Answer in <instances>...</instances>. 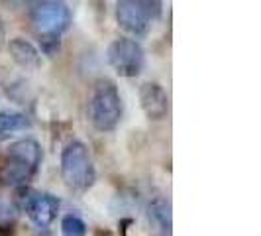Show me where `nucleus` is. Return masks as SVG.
I'll return each instance as SVG.
<instances>
[{"instance_id":"f257e3e1","label":"nucleus","mask_w":261,"mask_h":236,"mask_svg":"<svg viewBox=\"0 0 261 236\" xmlns=\"http://www.w3.org/2000/svg\"><path fill=\"white\" fill-rule=\"evenodd\" d=\"M41 146L34 138H24L10 144L0 166V183L8 187L26 185L39 170Z\"/></svg>"},{"instance_id":"f03ea898","label":"nucleus","mask_w":261,"mask_h":236,"mask_svg":"<svg viewBox=\"0 0 261 236\" xmlns=\"http://www.w3.org/2000/svg\"><path fill=\"white\" fill-rule=\"evenodd\" d=\"M122 99L114 81L98 79L89 99V120L98 132H112L122 120Z\"/></svg>"},{"instance_id":"7ed1b4c3","label":"nucleus","mask_w":261,"mask_h":236,"mask_svg":"<svg viewBox=\"0 0 261 236\" xmlns=\"http://www.w3.org/2000/svg\"><path fill=\"white\" fill-rule=\"evenodd\" d=\"M61 179L75 191H87L96 181V168L91 152L81 140L69 142L61 152Z\"/></svg>"},{"instance_id":"20e7f679","label":"nucleus","mask_w":261,"mask_h":236,"mask_svg":"<svg viewBox=\"0 0 261 236\" xmlns=\"http://www.w3.org/2000/svg\"><path fill=\"white\" fill-rule=\"evenodd\" d=\"M159 16L161 2L155 0H122L116 4L118 26L132 36H145Z\"/></svg>"},{"instance_id":"39448f33","label":"nucleus","mask_w":261,"mask_h":236,"mask_svg":"<svg viewBox=\"0 0 261 236\" xmlns=\"http://www.w3.org/2000/svg\"><path fill=\"white\" fill-rule=\"evenodd\" d=\"M30 20L32 26L38 32V36H57L61 38V34L69 30L73 22V14L71 8L65 2H55V0H43L32 4L30 10Z\"/></svg>"},{"instance_id":"423d86ee","label":"nucleus","mask_w":261,"mask_h":236,"mask_svg":"<svg viewBox=\"0 0 261 236\" xmlns=\"http://www.w3.org/2000/svg\"><path fill=\"white\" fill-rule=\"evenodd\" d=\"M16 205L18 209L26 210L30 221L39 226V228H47L49 224L57 219V213H59V199L51 193H39L36 189L22 185L16 189Z\"/></svg>"},{"instance_id":"0eeeda50","label":"nucleus","mask_w":261,"mask_h":236,"mask_svg":"<svg viewBox=\"0 0 261 236\" xmlns=\"http://www.w3.org/2000/svg\"><path fill=\"white\" fill-rule=\"evenodd\" d=\"M106 59L120 77H138L145 65L144 48L132 38L114 39L106 50Z\"/></svg>"},{"instance_id":"6e6552de","label":"nucleus","mask_w":261,"mask_h":236,"mask_svg":"<svg viewBox=\"0 0 261 236\" xmlns=\"http://www.w3.org/2000/svg\"><path fill=\"white\" fill-rule=\"evenodd\" d=\"M140 105L149 120H163L169 112V97L159 83L147 81L140 87Z\"/></svg>"},{"instance_id":"1a4fd4ad","label":"nucleus","mask_w":261,"mask_h":236,"mask_svg":"<svg viewBox=\"0 0 261 236\" xmlns=\"http://www.w3.org/2000/svg\"><path fill=\"white\" fill-rule=\"evenodd\" d=\"M8 50H10V55L12 59L22 67V69H28V71H34L41 67V55L39 52L26 39L22 38H14L8 41Z\"/></svg>"},{"instance_id":"9d476101","label":"nucleus","mask_w":261,"mask_h":236,"mask_svg":"<svg viewBox=\"0 0 261 236\" xmlns=\"http://www.w3.org/2000/svg\"><path fill=\"white\" fill-rule=\"evenodd\" d=\"M32 122L26 114L14 110H0V140H6L14 132L28 130Z\"/></svg>"},{"instance_id":"9b49d317","label":"nucleus","mask_w":261,"mask_h":236,"mask_svg":"<svg viewBox=\"0 0 261 236\" xmlns=\"http://www.w3.org/2000/svg\"><path fill=\"white\" fill-rule=\"evenodd\" d=\"M147 215H149V221L155 223L161 232L171 234V205H169V201H165L163 197L153 199V201L149 203V207H147Z\"/></svg>"},{"instance_id":"f8f14e48","label":"nucleus","mask_w":261,"mask_h":236,"mask_svg":"<svg viewBox=\"0 0 261 236\" xmlns=\"http://www.w3.org/2000/svg\"><path fill=\"white\" fill-rule=\"evenodd\" d=\"M61 234L63 236H87V224L77 215H65L61 219Z\"/></svg>"},{"instance_id":"ddd939ff","label":"nucleus","mask_w":261,"mask_h":236,"mask_svg":"<svg viewBox=\"0 0 261 236\" xmlns=\"http://www.w3.org/2000/svg\"><path fill=\"white\" fill-rule=\"evenodd\" d=\"M39 45H41V52L45 53V55L53 57L61 50V38H57V36H41L39 38Z\"/></svg>"},{"instance_id":"4468645a","label":"nucleus","mask_w":261,"mask_h":236,"mask_svg":"<svg viewBox=\"0 0 261 236\" xmlns=\"http://www.w3.org/2000/svg\"><path fill=\"white\" fill-rule=\"evenodd\" d=\"M6 43V30H4V24H2V20H0V48Z\"/></svg>"}]
</instances>
